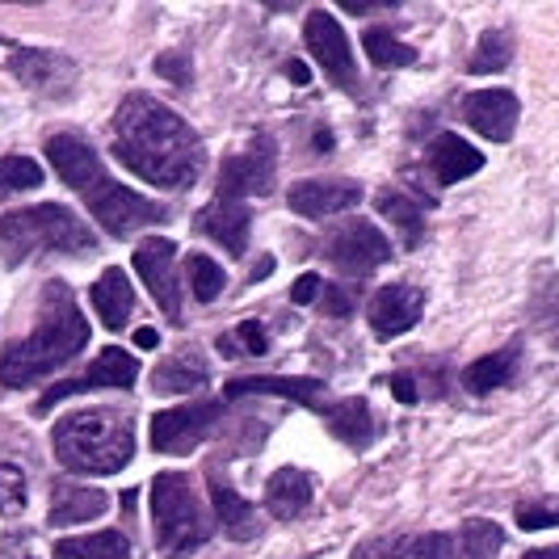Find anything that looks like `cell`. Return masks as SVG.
I'll use <instances>...</instances> for the list:
<instances>
[{
  "label": "cell",
  "mask_w": 559,
  "mask_h": 559,
  "mask_svg": "<svg viewBox=\"0 0 559 559\" xmlns=\"http://www.w3.org/2000/svg\"><path fill=\"white\" fill-rule=\"evenodd\" d=\"M26 509V476L17 467H0V513H22Z\"/></svg>",
  "instance_id": "obj_36"
},
{
  "label": "cell",
  "mask_w": 559,
  "mask_h": 559,
  "mask_svg": "<svg viewBox=\"0 0 559 559\" xmlns=\"http://www.w3.org/2000/svg\"><path fill=\"white\" fill-rule=\"evenodd\" d=\"M349 559H454L450 534H383L366 538Z\"/></svg>",
  "instance_id": "obj_16"
},
{
  "label": "cell",
  "mask_w": 559,
  "mask_h": 559,
  "mask_svg": "<svg viewBox=\"0 0 559 559\" xmlns=\"http://www.w3.org/2000/svg\"><path fill=\"white\" fill-rule=\"evenodd\" d=\"M324 257L333 261L341 274L358 278V274H370V270H379L383 261H392V245H388V236H383V231H379L374 224H366V219H354V224H345L333 236V240H329Z\"/></svg>",
  "instance_id": "obj_8"
},
{
  "label": "cell",
  "mask_w": 559,
  "mask_h": 559,
  "mask_svg": "<svg viewBox=\"0 0 559 559\" xmlns=\"http://www.w3.org/2000/svg\"><path fill=\"white\" fill-rule=\"evenodd\" d=\"M156 72L168 76L173 84H190V56H186V51H177V56H160L156 59Z\"/></svg>",
  "instance_id": "obj_38"
},
{
  "label": "cell",
  "mask_w": 559,
  "mask_h": 559,
  "mask_svg": "<svg viewBox=\"0 0 559 559\" xmlns=\"http://www.w3.org/2000/svg\"><path fill=\"white\" fill-rule=\"evenodd\" d=\"M56 459L81 476H114L135 454V425L114 408H84L56 425Z\"/></svg>",
  "instance_id": "obj_4"
},
{
  "label": "cell",
  "mask_w": 559,
  "mask_h": 559,
  "mask_svg": "<svg viewBox=\"0 0 559 559\" xmlns=\"http://www.w3.org/2000/svg\"><path fill=\"white\" fill-rule=\"evenodd\" d=\"M186 274H190V290H194L198 304H211V299H219L224 295V282L227 274L206 257V252H194L190 261H186Z\"/></svg>",
  "instance_id": "obj_33"
},
{
  "label": "cell",
  "mask_w": 559,
  "mask_h": 559,
  "mask_svg": "<svg viewBox=\"0 0 559 559\" xmlns=\"http://www.w3.org/2000/svg\"><path fill=\"white\" fill-rule=\"evenodd\" d=\"M211 501H215V518L224 522V531L231 538H257L261 534V518H257V509H252L231 484L224 479H211Z\"/></svg>",
  "instance_id": "obj_26"
},
{
  "label": "cell",
  "mask_w": 559,
  "mask_h": 559,
  "mask_svg": "<svg viewBox=\"0 0 559 559\" xmlns=\"http://www.w3.org/2000/svg\"><path fill=\"white\" fill-rule=\"evenodd\" d=\"M463 118L476 127L484 140L504 143L518 131V97L509 88H479L463 97Z\"/></svg>",
  "instance_id": "obj_13"
},
{
  "label": "cell",
  "mask_w": 559,
  "mask_h": 559,
  "mask_svg": "<svg viewBox=\"0 0 559 559\" xmlns=\"http://www.w3.org/2000/svg\"><path fill=\"white\" fill-rule=\"evenodd\" d=\"M358 202H362L358 181H329V177H320V181H299L290 190V211L304 215V219H329V215H341V211H349Z\"/></svg>",
  "instance_id": "obj_15"
},
{
  "label": "cell",
  "mask_w": 559,
  "mask_h": 559,
  "mask_svg": "<svg viewBox=\"0 0 559 559\" xmlns=\"http://www.w3.org/2000/svg\"><path fill=\"white\" fill-rule=\"evenodd\" d=\"M270 270H274V257H265V261H257V265H252V278H265Z\"/></svg>",
  "instance_id": "obj_45"
},
{
  "label": "cell",
  "mask_w": 559,
  "mask_h": 559,
  "mask_svg": "<svg viewBox=\"0 0 559 559\" xmlns=\"http://www.w3.org/2000/svg\"><path fill=\"white\" fill-rule=\"evenodd\" d=\"M286 76H290V84H299V88H304V84H311L308 63H299V59H290V63H286Z\"/></svg>",
  "instance_id": "obj_43"
},
{
  "label": "cell",
  "mask_w": 559,
  "mask_h": 559,
  "mask_svg": "<svg viewBox=\"0 0 559 559\" xmlns=\"http://www.w3.org/2000/svg\"><path fill=\"white\" fill-rule=\"evenodd\" d=\"M88 341V320L81 316L72 290L63 282H47L38 329L22 341H13L0 354V383L4 388H29L47 374H56L63 362H72Z\"/></svg>",
  "instance_id": "obj_3"
},
{
  "label": "cell",
  "mask_w": 559,
  "mask_h": 559,
  "mask_svg": "<svg viewBox=\"0 0 559 559\" xmlns=\"http://www.w3.org/2000/svg\"><path fill=\"white\" fill-rule=\"evenodd\" d=\"M362 47H366V59L379 63V68H408L417 59V51L404 47L392 29H366Z\"/></svg>",
  "instance_id": "obj_32"
},
{
  "label": "cell",
  "mask_w": 559,
  "mask_h": 559,
  "mask_svg": "<svg viewBox=\"0 0 559 559\" xmlns=\"http://www.w3.org/2000/svg\"><path fill=\"white\" fill-rule=\"evenodd\" d=\"M479 168H484V156H479L467 140H459V135H438V140L429 143V173H433L438 186H454V181L472 177Z\"/></svg>",
  "instance_id": "obj_19"
},
{
  "label": "cell",
  "mask_w": 559,
  "mask_h": 559,
  "mask_svg": "<svg viewBox=\"0 0 559 559\" xmlns=\"http://www.w3.org/2000/svg\"><path fill=\"white\" fill-rule=\"evenodd\" d=\"M47 160L68 181V190L88 206V215H97V224L106 227L110 236H118V240H127L131 231L165 219V206L160 202L118 186L110 173H106V165L97 160V152L84 140H76V135H51L47 140Z\"/></svg>",
  "instance_id": "obj_2"
},
{
  "label": "cell",
  "mask_w": 559,
  "mask_h": 559,
  "mask_svg": "<svg viewBox=\"0 0 559 559\" xmlns=\"http://www.w3.org/2000/svg\"><path fill=\"white\" fill-rule=\"evenodd\" d=\"M518 526H522V531H547V526H559V501L522 504V509H518Z\"/></svg>",
  "instance_id": "obj_37"
},
{
  "label": "cell",
  "mask_w": 559,
  "mask_h": 559,
  "mask_svg": "<svg viewBox=\"0 0 559 559\" xmlns=\"http://www.w3.org/2000/svg\"><path fill=\"white\" fill-rule=\"evenodd\" d=\"M518 362H522V349H518V345H504V349H497V354H488V358H479V362L467 366L463 383H467V392H476V395L497 392V388H504V383H513Z\"/></svg>",
  "instance_id": "obj_27"
},
{
  "label": "cell",
  "mask_w": 559,
  "mask_h": 559,
  "mask_svg": "<svg viewBox=\"0 0 559 559\" xmlns=\"http://www.w3.org/2000/svg\"><path fill=\"white\" fill-rule=\"evenodd\" d=\"M509 56H513L509 34H504V29H488V34H479V47H476V56L467 59V72H476V76L501 72L504 63H509Z\"/></svg>",
  "instance_id": "obj_34"
},
{
  "label": "cell",
  "mask_w": 559,
  "mask_h": 559,
  "mask_svg": "<svg viewBox=\"0 0 559 559\" xmlns=\"http://www.w3.org/2000/svg\"><path fill=\"white\" fill-rule=\"evenodd\" d=\"M249 227H252L249 206L245 202H231V198H215L194 219V231L211 236L215 245H224L231 257H240V252L249 249Z\"/></svg>",
  "instance_id": "obj_17"
},
{
  "label": "cell",
  "mask_w": 559,
  "mask_h": 559,
  "mask_svg": "<svg viewBox=\"0 0 559 559\" xmlns=\"http://www.w3.org/2000/svg\"><path fill=\"white\" fill-rule=\"evenodd\" d=\"M114 156L160 190L194 186L206 165L194 127L147 93H131L114 114Z\"/></svg>",
  "instance_id": "obj_1"
},
{
  "label": "cell",
  "mask_w": 559,
  "mask_h": 559,
  "mask_svg": "<svg viewBox=\"0 0 559 559\" xmlns=\"http://www.w3.org/2000/svg\"><path fill=\"white\" fill-rule=\"evenodd\" d=\"M13 72L22 76L26 88H38V93H59V88H68L72 63L51 56V51H17V56H13Z\"/></svg>",
  "instance_id": "obj_24"
},
{
  "label": "cell",
  "mask_w": 559,
  "mask_h": 559,
  "mask_svg": "<svg viewBox=\"0 0 559 559\" xmlns=\"http://www.w3.org/2000/svg\"><path fill=\"white\" fill-rule=\"evenodd\" d=\"M152 518H156V547L165 556H186L215 531L181 472H165L152 479Z\"/></svg>",
  "instance_id": "obj_6"
},
{
  "label": "cell",
  "mask_w": 559,
  "mask_h": 559,
  "mask_svg": "<svg viewBox=\"0 0 559 559\" xmlns=\"http://www.w3.org/2000/svg\"><path fill=\"white\" fill-rule=\"evenodd\" d=\"M127 556H131V543H127V534L118 531L88 534V538H59L56 543V559H127Z\"/></svg>",
  "instance_id": "obj_30"
},
{
  "label": "cell",
  "mask_w": 559,
  "mask_h": 559,
  "mask_svg": "<svg viewBox=\"0 0 559 559\" xmlns=\"http://www.w3.org/2000/svg\"><path fill=\"white\" fill-rule=\"evenodd\" d=\"M43 186V165L29 156H0V198L26 194Z\"/></svg>",
  "instance_id": "obj_31"
},
{
  "label": "cell",
  "mask_w": 559,
  "mask_h": 559,
  "mask_svg": "<svg viewBox=\"0 0 559 559\" xmlns=\"http://www.w3.org/2000/svg\"><path fill=\"white\" fill-rule=\"evenodd\" d=\"M316 295H320V278H316V274H304V278L290 286V299H295V304H311Z\"/></svg>",
  "instance_id": "obj_39"
},
{
  "label": "cell",
  "mask_w": 559,
  "mask_h": 559,
  "mask_svg": "<svg viewBox=\"0 0 559 559\" xmlns=\"http://www.w3.org/2000/svg\"><path fill=\"white\" fill-rule=\"evenodd\" d=\"M240 395H282V400H299V404H320L324 400V383L316 379H231L227 383V400H240Z\"/></svg>",
  "instance_id": "obj_25"
},
{
  "label": "cell",
  "mask_w": 559,
  "mask_h": 559,
  "mask_svg": "<svg viewBox=\"0 0 559 559\" xmlns=\"http://www.w3.org/2000/svg\"><path fill=\"white\" fill-rule=\"evenodd\" d=\"M110 497L102 488H81V484H63L51 497V526H81L88 518H102Z\"/></svg>",
  "instance_id": "obj_22"
},
{
  "label": "cell",
  "mask_w": 559,
  "mask_h": 559,
  "mask_svg": "<svg viewBox=\"0 0 559 559\" xmlns=\"http://www.w3.org/2000/svg\"><path fill=\"white\" fill-rule=\"evenodd\" d=\"M522 559H559V547H538V551H531V556Z\"/></svg>",
  "instance_id": "obj_46"
},
{
  "label": "cell",
  "mask_w": 559,
  "mask_h": 559,
  "mask_svg": "<svg viewBox=\"0 0 559 559\" xmlns=\"http://www.w3.org/2000/svg\"><path fill=\"white\" fill-rule=\"evenodd\" d=\"M311 497H316V484H311V476L299 472V467H282V472H274L270 484H265V509H270L274 518H282V522L299 518L311 504Z\"/></svg>",
  "instance_id": "obj_20"
},
{
  "label": "cell",
  "mask_w": 559,
  "mask_h": 559,
  "mask_svg": "<svg viewBox=\"0 0 559 559\" xmlns=\"http://www.w3.org/2000/svg\"><path fill=\"white\" fill-rule=\"evenodd\" d=\"M374 206H379V215H388V224L400 231V245H404V249H417L420 240H425V206H420L413 194H404V190H379Z\"/></svg>",
  "instance_id": "obj_23"
},
{
  "label": "cell",
  "mask_w": 559,
  "mask_h": 559,
  "mask_svg": "<svg viewBox=\"0 0 559 559\" xmlns=\"http://www.w3.org/2000/svg\"><path fill=\"white\" fill-rule=\"evenodd\" d=\"M450 543H454V559H497L504 547V531L488 518H467Z\"/></svg>",
  "instance_id": "obj_28"
},
{
  "label": "cell",
  "mask_w": 559,
  "mask_h": 559,
  "mask_svg": "<svg viewBox=\"0 0 559 559\" xmlns=\"http://www.w3.org/2000/svg\"><path fill=\"white\" fill-rule=\"evenodd\" d=\"M135 345H140V349H152V345H156V329H140V333H135Z\"/></svg>",
  "instance_id": "obj_44"
},
{
  "label": "cell",
  "mask_w": 559,
  "mask_h": 559,
  "mask_svg": "<svg viewBox=\"0 0 559 559\" xmlns=\"http://www.w3.org/2000/svg\"><path fill=\"white\" fill-rule=\"evenodd\" d=\"M395 0H341V9H349V13H366V9H392Z\"/></svg>",
  "instance_id": "obj_42"
},
{
  "label": "cell",
  "mask_w": 559,
  "mask_h": 559,
  "mask_svg": "<svg viewBox=\"0 0 559 559\" xmlns=\"http://www.w3.org/2000/svg\"><path fill=\"white\" fill-rule=\"evenodd\" d=\"M324 308H329V316H349V311H354V299H349L341 286H333V290L324 295Z\"/></svg>",
  "instance_id": "obj_40"
},
{
  "label": "cell",
  "mask_w": 559,
  "mask_h": 559,
  "mask_svg": "<svg viewBox=\"0 0 559 559\" xmlns=\"http://www.w3.org/2000/svg\"><path fill=\"white\" fill-rule=\"evenodd\" d=\"M135 270L147 282L156 308L168 316V324H181V282H177V245L173 240H143L135 249Z\"/></svg>",
  "instance_id": "obj_12"
},
{
  "label": "cell",
  "mask_w": 559,
  "mask_h": 559,
  "mask_svg": "<svg viewBox=\"0 0 559 559\" xmlns=\"http://www.w3.org/2000/svg\"><path fill=\"white\" fill-rule=\"evenodd\" d=\"M211 383V366L198 349H177L168 354L165 362L152 370V388L160 395H186V392H202Z\"/></svg>",
  "instance_id": "obj_18"
},
{
  "label": "cell",
  "mask_w": 559,
  "mask_h": 559,
  "mask_svg": "<svg viewBox=\"0 0 559 559\" xmlns=\"http://www.w3.org/2000/svg\"><path fill=\"white\" fill-rule=\"evenodd\" d=\"M392 392H395V400H404V404H413V400H417V388H413V379H408V374H395Z\"/></svg>",
  "instance_id": "obj_41"
},
{
  "label": "cell",
  "mask_w": 559,
  "mask_h": 559,
  "mask_svg": "<svg viewBox=\"0 0 559 559\" xmlns=\"http://www.w3.org/2000/svg\"><path fill=\"white\" fill-rule=\"evenodd\" d=\"M93 231L84 219H76L68 206L59 202H43V206H29V211H9L0 219V249L9 265H22L29 257H43V252H68V257H84L93 249Z\"/></svg>",
  "instance_id": "obj_5"
},
{
  "label": "cell",
  "mask_w": 559,
  "mask_h": 559,
  "mask_svg": "<svg viewBox=\"0 0 559 559\" xmlns=\"http://www.w3.org/2000/svg\"><path fill=\"white\" fill-rule=\"evenodd\" d=\"M425 311V295L417 286H383L374 299H370V329L379 341H392V336L408 333Z\"/></svg>",
  "instance_id": "obj_14"
},
{
  "label": "cell",
  "mask_w": 559,
  "mask_h": 559,
  "mask_svg": "<svg viewBox=\"0 0 559 559\" xmlns=\"http://www.w3.org/2000/svg\"><path fill=\"white\" fill-rule=\"evenodd\" d=\"M93 308H97L102 324L110 333L131 324V316H135V290H131V282H127L122 270H106L102 278L93 282Z\"/></svg>",
  "instance_id": "obj_21"
},
{
  "label": "cell",
  "mask_w": 559,
  "mask_h": 559,
  "mask_svg": "<svg viewBox=\"0 0 559 559\" xmlns=\"http://www.w3.org/2000/svg\"><path fill=\"white\" fill-rule=\"evenodd\" d=\"M215 425H219V404H211V400L156 413L152 417V450H160V454H190L198 442L211 438Z\"/></svg>",
  "instance_id": "obj_7"
},
{
  "label": "cell",
  "mask_w": 559,
  "mask_h": 559,
  "mask_svg": "<svg viewBox=\"0 0 559 559\" xmlns=\"http://www.w3.org/2000/svg\"><path fill=\"white\" fill-rule=\"evenodd\" d=\"M304 38H308L311 59L324 68V76L354 93V88H358V68H354V51H349V43H345V29L333 22V13L311 9L308 26H304Z\"/></svg>",
  "instance_id": "obj_9"
},
{
  "label": "cell",
  "mask_w": 559,
  "mask_h": 559,
  "mask_svg": "<svg viewBox=\"0 0 559 559\" xmlns=\"http://www.w3.org/2000/svg\"><path fill=\"white\" fill-rule=\"evenodd\" d=\"M219 349H224L227 358H236V354H265V329L257 320H245L236 333L219 336Z\"/></svg>",
  "instance_id": "obj_35"
},
{
  "label": "cell",
  "mask_w": 559,
  "mask_h": 559,
  "mask_svg": "<svg viewBox=\"0 0 559 559\" xmlns=\"http://www.w3.org/2000/svg\"><path fill=\"white\" fill-rule=\"evenodd\" d=\"M274 168H278V152L274 140H257L249 152L227 156L219 168V198L240 202L245 194H270L274 190Z\"/></svg>",
  "instance_id": "obj_11"
},
{
  "label": "cell",
  "mask_w": 559,
  "mask_h": 559,
  "mask_svg": "<svg viewBox=\"0 0 559 559\" xmlns=\"http://www.w3.org/2000/svg\"><path fill=\"white\" fill-rule=\"evenodd\" d=\"M324 420H329L333 438H341L345 447H354V450H362L366 442L374 438V420H370L366 400H341V404H333V408L324 413Z\"/></svg>",
  "instance_id": "obj_29"
},
{
  "label": "cell",
  "mask_w": 559,
  "mask_h": 559,
  "mask_svg": "<svg viewBox=\"0 0 559 559\" xmlns=\"http://www.w3.org/2000/svg\"><path fill=\"white\" fill-rule=\"evenodd\" d=\"M135 379H140V362H135L127 349L110 345V349H102V354H97V362L88 366L84 374H76V379H63V383H56L51 392L43 395V400H38V413L56 408L59 400H68V395L97 392V388H135Z\"/></svg>",
  "instance_id": "obj_10"
}]
</instances>
